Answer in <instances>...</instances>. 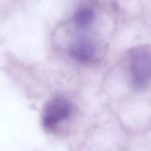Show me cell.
Here are the masks:
<instances>
[{
    "instance_id": "6da1fadb",
    "label": "cell",
    "mask_w": 151,
    "mask_h": 151,
    "mask_svg": "<svg viewBox=\"0 0 151 151\" xmlns=\"http://www.w3.org/2000/svg\"><path fill=\"white\" fill-rule=\"evenodd\" d=\"M130 74L133 87L144 90L151 82V52L139 49L133 52L130 59Z\"/></svg>"
},
{
    "instance_id": "3957f363",
    "label": "cell",
    "mask_w": 151,
    "mask_h": 151,
    "mask_svg": "<svg viewBox=\"0 0 151 151\" xmlns=\"http://www.w3.org/2000/svg\"><path fill=\"white\" fill-rule=\"evenodd\" d=\"M70 54L73 59L80 63H87L93 60L96 54L95 46L91 41L81 38L72 45Z\"/></svg>"
},
{
    "instance_id": "277c9868",
    "label": "cell",
    "mask_w": 151,
    "mask_h": 151,
    "mask_svg": "<svg viewBox=\"0 0 151 151\" xmlns=\"http://www.w3.org/2000/svg\"><path fill=\"white\" fill-rule=\"evenodd\" d=\"M95 19L93 10L88 7H82L74 13L73 20L76 27L84 29L92 24Z\"/></svg>"
},
{
    "instance_id": "7a4b0ae2",
    "label": "cell",
    "mask_w": 151,
    "mask_h": 151,
    "mask_svg": "<svg viewBox=\"0 0 151 151\" xmlns=\"http://www.w3.org/2000/svg\"><path fill=\"white\" fill-rule=\"evenodd\" d=\"M72 113V104L64 97L50 99L44 109L42 125L44 128L52 130L59 123L67 120Z\"/></svg>"
}]
</instances>
